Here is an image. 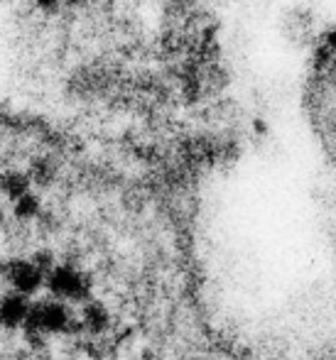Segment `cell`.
Returning a JSON list of instances; mask_svg holds the SVG:
<instances>
[{"label":"cell","mask_w":336,"mask_h":360,"mask_svg":"<svg viewBox=\"0 0 336 360\" xmlns=\"http://www.w3.org/2000/svg\"><path fill=\"white\" fill-rule=\"evenodd\" d=\"M39 214V199L32 194H25L23 199L15 201V216L23 218V221H30Z\"/></svg>","instance_id":"obj_8"},{"label":"cell","mask_w":336,"mask_h":360,"mask_svg":"<svg viewBox=\"0 0 336 360\" xmlns=\"http://www.w3.org/2000/svg\"><path fill=\"white\" fill-rule=\"evenodd\" d=\"M302 108L314 143L336 169V25L319 34L309 54Z\"/></svg>","instance_id":"obj_1"},{"label":"cell","mask_w":336,"mask_h":360,"mask_svg":"<svg viewBox=\"0 0 336 360\" xmlns=\"http://www.w3.org/2000/svg\"><path fill=\"white\" fill-rule=\"evenodd\" d=\"M27 186H30V179L25 174H18V172H8V174L0 176V189L3 194H8L10 199H23L27 194Z\"/></svg>","instance_id":"obj_7"},{"label":"cell","mask_w":336,"mask_h":360,"mask_svg":"<svg viewBox=\"0 0 336 360\" xmlns=\"http://www.w3.org/2000/svg\"><path fill=\"white\" fill-rule=\"evenodd\" d=\"M32 302L20 292H8L0 297V326L3 328H23L30 316Z\"/></svg>","instance_id":"obj_5"},{"label":"cell","mask_w":336,"mask_h":360,"mask_svg":"<svg viewBox=\"0 0 336 360\" xmlns=\"http://www.w3.org/2000/svg\"><path fill=\"white\" fill-rule=\"evenodd\" d=\"M135 360H157V356H155V353H152V351H142L140 356H137Z\"/></svg>","instance_id":"obj_10"},{"label":"cell","mask_w":336,"mask_h":360,"mask_svg":"<svg viewBox=\"0 0 336 360\" xmlns=\"http://www.w3.org/2000/svg\"><path fill=\"white\" fill-rule=\"evenodd\" d=\"M0 277H5V262L0 260Z\"/></svg>","instance_id":"obj_11"},{"label":"cell","mask_w":336,"mask_h":360,"mask_svg":"<svg viewBox=\"0 0 336 360\" xmlns=\"http://www.w3.org/2000/svg\"><path fill=\"white\" fill-rule=\"evenodd\" d=\"M91 287H94L91 277L71 265H57L47 275L49 294H52V299H59V302H74V304L91 302Z\"/></svg>","instance_id":"obj_3"},{"label":"cell","mask_w":336,"mask_h":360,"mask_svg":"<svg viewBox=\"0 0 336 360\" xmlns=\"http://www.w3.org/2000/svg\"><path fill=\"white\" fill-rule=\"evenodd\" d=\"M79 321H81V328H84V333L99 338L101 333H104L106 328L111 326V311L106 309V304L91 299V302H86L84 307H81Z\"/></svg>","instance_id":"obj_6"},{"label":"cell","mask_w":336,"mask_h":360,"mask_svg":"<svg viewBox=\"0 0 336 360\" xmlns=\"http://www.w3.org/2000/svg\"><path fill=\"white\" fill-rule=\"evenodd\" d=\"M52 333H64V336H84L79 316L69 309L67 302L59 299H42V302L32 304L30 316L23 326L25 343L32 348L47 346V336Z\"/></svg>","instance_id":"obj_2"},{"label":"cell","mask_w":336,"mask_h":360,"mask_svg":"<svg viewBox=\"0 0 336 360\" xmlns=\"http://www.w3.org/2000/svg\"><path fill=\"white\" fill-rule=\"evenodd\" d=\"M30 260H32V265L37 267V270L42 272L44 277H47L49 272H52L54 267H57V262H54V252H52V250H37L32 257H30Z\"/></svg>","instance_id":"obj_9"},{"label":"cell","mask_w":336,"mask_h":360,"mask_svg":"<svg viewBox=\"0 0 336 360\" xmlns=\"http://www.w3.org/2000/svg\"><path fill=\"white\" fill-rule=\"evenodd\" d=\"M5 282L13 287V292H20L25 297L35 294L44 285V275L32 265V260H23V257H13L5 262Z\"/></svg>","instance_id":"obj_4"}]
</instances>
